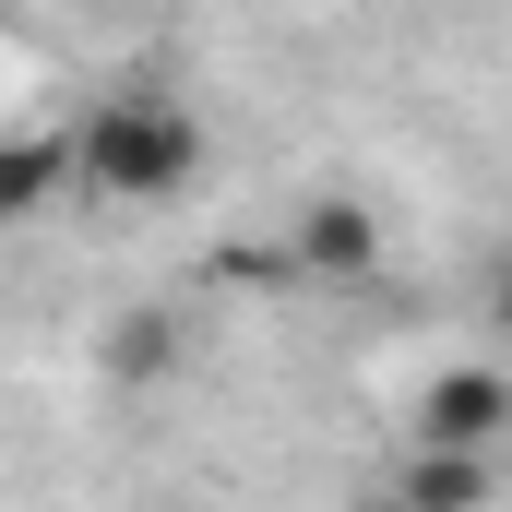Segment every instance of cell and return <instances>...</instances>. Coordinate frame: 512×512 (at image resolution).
<instances>
[{"instance_id": "obj_7", "label": "cell", "mask_w": 512, "mask_h": 512, "mask_svg": "<svg viewBox=\"0 0 512 512\" xmlns=\"http://www.w3.org/2000/svg\"><path fill=\"white\" fill-rule=\"evenodd\" d=\"M489 334H501V346H512V262H501V274H489Z\"/></svg>"}, {"instance_id": "obj_3", "label": "cell", "mask_w": 512, "mask_h": 512, "mask_svg": "<svg viewBox=\"0 0 512 512\" xmlns=\"http://www.w3.org/2000/svg\"><path fill=\"white\" fill-rule=\"evenodd\" d=\"M286 251L310 262V274H334V286H358V274H382V215L346 203V191H322V203H298Z\"/></svg>"}, {"instance_id": "obj_4", "label": "cell", "mask_w": 512, "mask_h": 512, "mask_svg": "<svg viewBox=\"0 0 512 512\" xmlns=\"http://www.w3.org/2000/svg\"><path fill=\"white\" fill-rule=\"evenodd\" d=\"M60 191H72V143L60 131H0V227L48 215Z\"/></svg>"}, {"instance_id": "obj_8", "label": "cell", "mask_w": 512, "mask_h": 512, "mask_svg": "<svg viewBox=\"0 0 512 512\" xmlns=\"http://www.w3.org/2000/svg\"><path fill=\"white\" fill-rule=\"evenodd\" d=\"M370 512H405V501H393V489H382V501H370Z\"/></svg>"}, {"instance_id": "obj_2", "label": "cell", "mask_w": 512, "mask_h": 512, "mask_svg": "<svg viewBox=\"0 0 512 512\" xmlns=\"http://www.w3.org/2000/svg\"><path fill=\"white\" fill-rule=\"evenodd\" d=\"M512 441V358H465L417 393V453H501Z\"/></svg>"}, {"instance_id": "obj_5", "label": "cell", "mask_w": 512, "mask_h": 512, "mask_svg": "<svg viewBox=\"0 0 512 512\" xmlns=\"http://www.w3.org/2000/svg\"><path fill=\"white\" fill-rule=\"evenodd\" d=\"M393 501L405 512H501V465L489 453H417L393 477Z\"/></svg>"}, {"instance_id": "obj_6", "label": "cell", "mask_w": 512, "mask_h": 512, "mask_svg": "<svg viewBox=\"0 0 512 512\" xmlns=\"http://www.w3.org/2000/svg\"><path fill=\"white\" fill-rule=\"evenodd\" d=\"M167 358H179V334H167V310H120V334H108V370H120V382H155Z\"/></svg>"}, {"instance_id": "obj_1", "label": "cell", "mask_w": 512, "mask_h": 512, "mask_svg": "<svg viewBox=\"0 0 512 512\" xmlns=\"http://www.w3.org/2000/svg\"><path fill=\"white\" fill-rule=\"evenodd\" d=\"M60 143H72V191H96V203H167V191L203 179V120H191V96H167V84L96 96Z\"/></svg>"}]
</instances>
